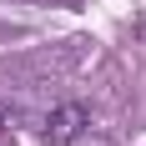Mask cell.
Returning a JSON list of instances; mask_svg holds the SVG:
<instances>
[{"label": "cell", "instance_id": "6da1fadb", "mask_svg": "<svg viewBox=\"0 0 146 146\" xmlns=\"http://www.w3.org/2000/svg\"><path fill=\"white\" fill-rule=\"evenodd\" d=\"M91 126V111L81 101H60V106H50V116L40 121V141L45 146H71L76 136Z\"/></svg>", "mask_w": 146, "mask_h": 146}]
</instances>
